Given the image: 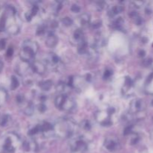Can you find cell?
<instances>
[{
	"mask_svg": "<svg viewBox=\"0 0 153 153\" xmlns=\"http://www.w3.org/2000/svg\"><path fill=\"white\" fill-rule=\"evenodd\" d=\"M6 99V94L4 91L0 90V106L2 105V103L5 101Z\"/></svg>",
	"mask_w": 153,
	"mask_h": 153,
	"instance_id": "obj_12",
	"label": "cell"
},
{
	"mask_svg": "<svg viewBox=\"0 0 153 153\" xmlns=\"http://www.w3.org/2000/svg\"><path fill=\"white\" fill-rule=\"evenodd\" d=\"M37 43L32 40H26L23 42L20 51V57L22 60L25 62L34 59L35 54L37 51Z\"/></svg>",
	"mask_w": 153,
	"mask_h": 153,
	"instance_id": "obj_1",
	"label": "cell"
},
{
	"mask_svg": "<svg viewBox=\"0 0 153 153\" xmlns=\"http://www.w3.org/2000/svg\"><path fill=\"white\" fill-rule=\"evenodd\" d=\"M104 146L107 150L115 152L120 148V142L115 137H109L105 140Z\"/></svg>",
	"mask_w": 153,
	"mask_h": 153,
	"instance_id": "obj_6",
	"label": "cell"
},
{
	"mask_svg": "<svg viewBox=\"0 0 153 153\" xmlns=\"http://www.w3.org/2000/svg\"><path fill=\"white\" fill-rule=\"evenodd\" d=\"M55 105L58 108L64 111H70L74 108L75 102L71 98L66 95H61L55 100Z\"/></svg>",
	"mask_w": 153,
	"mask_h": 153,
	"instance_id": "obj_3",
	"label": "cell"
},
{
	"mask_svg": "<svg viewBox=\"0 0 153 153\" xmlns=\"http://www.w3.org/2000/svg\"><path fill=\"white\" fill-rule=\"evenodd\" d=\"M32 67L33 70L36 71V73H43L45 70H46L45 66L43 64H41V63L38 62V61H34L32 64Z\"/></svg>",
	"mask_w": 153,
	"mask_h": 153,
	"instance_id": "obj_8",
	"label": "cell"
},
{
	"mask_svg": "<svg viewBox=\"0 0 153 153\" xmlns=\"http://www.w3.org/2000/svg\"><path fill=\"white\" fill-rule=\"evenodd\" d=\"M19 85V82H18V80L13 76L11 79V84H10V88H11L12 90H14L15 88H16Z\"/></svg>",
	"mask_w": 153,
	"mask_h": 153,
	"instance_id": "obj_11",
	"label": "cell"
},
{
	"mask_svg": "<svg viewBox=\"0 0 153 153\" xmlns=\"http://www.w3.org/2000/svg\"><path fill=\"white\" fill-rule=\"evenodd\" d=\"M111 112L106 111H100L96 113V119L97 122L101 125L108 126L112 123L111 122Z\"/></svg>",
	"mask_w": 153,
	"mask_h": 153,
	"instance_id": "obj_4",
	"label": "cell"
},
{
	"mask_svg": "<svg viewBox=\"0 0 153 153\" xmlns=\"http://www.w3.org/2000/svg\"><path fill=\"white\" fill-rule=\"evenodd\" d=\"M9 121V117L7 115H4L0 119V125L1 126H5Z\"/></svg>",
	"mask_w": 153,
	"mask_h": 153,
	"instance_id": "obj_10",
	"label": "cell"
},
{
	"mask_svg": "<svg viewBox=\"0 0 153 153\" xmlns=\"http://www.w3.org/2000/svg\"><path fill=\"white\" fill-rule=\"evenodd\" d=\"M3 68V63L1 62V61H0V72L1 71V70H2Z\"/></svg>",
	"mask_w": 153,
	"mask_h": 153,
	"instance_id": "obj_14",
	"label": "cell"
},
{
	"mask_svg": "<svg viewBox=\"0 0 153 153\" xmlns=\"http://www.w3.org/2000/svg\"><path fill=\"white\" fill-rule=\"evenodd\" d=\"M70 149L73 153H84L87 149V144L82 139L76 137L70 143Z\"/></svg>",
	"mask_w": 153,
	"mask_h": 153,
	"instance_id": "obj_5",
	"label": "cell"
},
{
	"mask_svg": "<svg viewBox=\"0 0 153 153\" xmlns=\"http://www.w3.org/2000/svg\"><path fill=\"white\" fill-rule=\"evenodd\" d=\"M12 53H13V49H12V48H9L7 52V55L8 56H10V55H12Z\"/></svg>",
	"mask_w": 153,
	"mask_h": 153,
	"instance_id": "obj_13",
	"label": "cell"
},
{
	"mask_svg": "<svg viewBox=\"0 0 153 153\" xmlns=\"http://www.w3.org/2000/svg\"><path fill=\"white\" fill-rule=\"evenodd\" d=\"M47 62L53 68H58L59 65H61V60L55 54L49 55V58H47Z\"/></svg>",
	"mask_w": 153,
	"mask_h": 153,
	"instance_id": "obj_7",
	"label": "cell"
},
{
	"mask_svg": "<svg viewBox=\"0 0 153 153\" xmlns=\"http://www.w3.org/2000/svg\"><path fill=\"white\" fill-rule=\"evenodd\" d=\"M57 41H58L57 37L55 35H53V34H51L46 39V44L49 46H50V47H52V46H54L56 45Z\"/></svg>",
	"mask_w": 153,
	"mask_h": 153,
	"instance_id": "obj_9",
	"label": "cell"
},
{
	"mask_svg": "<svg viewBox=\"0 0 153 153\" xmlns=\"http://www.w3.org/2000/svg\"><path fill=\"white\" fill-rule=\"evenodd\" d=\"M18 143V138L13 134H9L4 137L2 143V149L7 153H13L16 150V146Z\"/></svg>",
	"mask_w": 153,
	"mask_h": 153,
	"instance_id": "obj_2",
	"label": "cell"
}]
</instances>
